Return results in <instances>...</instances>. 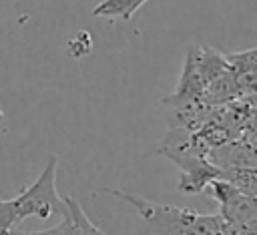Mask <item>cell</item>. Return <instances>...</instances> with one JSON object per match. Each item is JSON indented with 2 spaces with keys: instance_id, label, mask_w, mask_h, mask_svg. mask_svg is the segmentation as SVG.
Listing matches in <instances>:
<instances>
[{
  "instance_id": "cell-6",
  "label": "cell",
  "mask_w": 257,
  "mask_h": 235,
  "mask_svg": "<svg viewBox=\"0 0 257 235\" xmlns=\"http://www.w3.org/2000/svg\"><path fill=\"white\" fill-rule=\"evenodd\" d=\"M90 46H92V40L88 36V32H80L76 34L70 42H68V52L74 56V58H80V56H86L90 52Z\"/></svg>"
},
{
  "instance_id": "cell-4",
  "label": "cell",
  "mask_w": 257,
  "mask_h": 235,
  "mask_svg": "<svg viewBox=\"0 0 257 235\" xmlns=\"http://www.w3.org/2000/svg\"><path fill=\"white\" fill-rule=\"evenodd\" d=\"M225 56L243 96L255 94L257 92V48L227 52Z\"/></svg>"
},
{
  "instance_id": "cell-3",
  "label": "cell",
  "mask_w": 257,
  "mask_h": 235,
  "mask_svg": "<svg viewBox=\"0 0 257 235\" xmlns=\"http://www.w3.org/2000/svg\"><path fill=\"white\" fill-rule=\"evenodd\" d=\"M66 211L62 221L44 231H10V235H104L82 211L80 203L72 197H64Z\"/></svg>"
},
{
  "instance_id": "cell-1",
  "label": "cell",
  "mask_w": 257,
  "mask_h": 235,
  "mask_svg": "<svg viewBox=\"0 0 257 235\" xmlns=\"http://www.w3.org/2000/svg\"><path fill=\"white\" fill-rule=\"evenodd\" d=\"M56 169L58 155H50L40 177L32 185L24 187L16 197L8 199L16 223H20L26 217H38L46 221L52 215H64V199H60L56 193Z\"/></svg>"
},
{
  "instance_id": "cell-5",
  "label": "cell",
  "mask_w": 257,
  "mask_h": 235,
  "mask_svg": "<svg viewBox=\"0 0 257 235\" xmlns=\"http://www.w3.org/2000/svg\"><path fill=\"white\" fill-rule=\"evenodd\" d=\"M147 0H102L92 8V16L108 18V20H131L133 14L145 4Z\"/></svg>"
},
{
  "instance_id": "cell-2",
  "label": "cell",
  "mask_w": 257,
  "mask_h": 235,
  "mask_svg": "<svg viewBox=\"0 0 257 235\" xmlns=\"http://www.w3.org/2000/svg\"><path fill=\"white\" fill-rule=\"evenodd\" d=\"M205 90V80L201 76L199 64H197V46H189L187 54H185V62H183V70H181V78L177 82V88L163 96V104L167 108L173 106H181V104H189V102H199Z\"/></svg>"
}]
</instances>
